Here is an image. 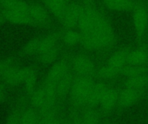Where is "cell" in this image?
Masks as SVG:
<instances>
[{
	"label": "cell",
	"instance_id": "cell-8",
	"mask_svg": "<svg viewBox=\"0 0 148 124\" xmlns=\"http://www.w3.org/2000/svg\"><path fill=\"white\" fill-rule=\"evenodd\" d=\"M98 11H99V9L96 6H95V4L84 3L83 11L80 17L78 26H77V29L80 33L90 32L92 30L95 19L96 17Z\"/></svg>",
	"mask_w": 148,
	"mask_h": 124
},
{
	"label": "cell",
	"instance_id": "cell-32",
	"mask_svg": "<svg viewBox=\"0 0 148 124\" xmlns=\"http://www.w3.org/2000/svg\"><path fill=\"white\" fill-rule=\"evenodd\" d=\"M85 3H90V4H95V0H83Z\"/></svg>",
	"mask_w": 148,
	"mask_h": 124
},
{
	"label": "cell",
	"instance_id": "cell-7",
	"mask_svg": "<svg viewBox=\"0 0 148 124\" xmlns=\"http://www.w3.org/2000/svg\"><path fill=\"white\" fill-rule=\"evenodd\" d=\"M83 8H84V3L83 4L79 3H68L64 15L61 21L65 29L77 28L80 17L83 11Z\"/></svg>",
	"mask_w": 148,
	"mask_h": 124
},
{
	"label": "cell",
	"instance_id": "cell-3",
	"mask_svg": "<svg viewBox=\"0 0 148 124\" xmlns=\"http://www.w3.org/2000/svg\"><path fill=\"white\" fill-rule=\"evenodd\" d=\"M70 69H71V66L67 59H62V60H58L49 69V71L45 78L42 86L57 97L56 85H57L58 81L67 73H69L70 71Z\"/></svg>",
	"mask_w": 148,
	"mask_h": 124
},
{
	"label": "cell",
	"instance_id": "cell-28",
	"mask_svg": "<svg viewBox=\"0 0 148 124\" xmlns=\"http://www.w3.org/2000/svg\"><path fill=\"white\" fill-rule=\"evenodd\" d=\"M29 3H28L24 0H16L6 9H10V10H16V11H21V12L29 13Z\"/></svg>",
	"mask_w": 148,
	"mask_h": 124
},
{
	"label": "cell",
	"instance_id": "cell-29",
	"mask_svg": "<svg viewBox=\"0 0 148 124\" xmlns=\"http://www.w3.org/2000/svg\"><path fill=\"white\" fill-rule=\"evenodd\" d=\"M16 0H0V7L3 9H8Z\"/></svg>",
	"mask_w": 148,
	"mask_h": 124
},
{
	"label": "cell",
	"instance_id": "cell-30",
	"mask_svg": "<svg viewBox=\"0 0 148 124\" xmlns=\"http://www.w3.org/2000/svg\"><path fill=\"white\" fill-rule=\"evenodd\" d=\"M4 98H5V91L3 85L0 83V103L3 102Z\"/></svg>",
	"mask_w": 148,
	"mask_h": 124
},
{
	"label": "cell",
	"instance_id": "cell-23",
	"mask_svg": "<svg viewBox=\"0 0 148 124\" xmlns=\"http://www.w3.org/2000/svg\"><path fill=\"white\" fill-rule=\"evenodd\" d=\"M61 38L64 44L68 47H74L80 43V38H81V34L79 31L73 29V28H68L65 29L62 35Z\"/></svg>",
	"mask_w": 148,
	"mask_h": 124
},
{
	"label": "cell",
	"instance_id": "cell-16",
	"mask_svg": "<svg viewBox=\"0 0 148 124\" xmlns=\"http://www.w3.org/2000/svg\"><path fill=\"white\" fill-rule=\"evenodd\" d=\"M101 2L107 9L116 11L134 10L140 3L138 0H101Z\"/></svg>",
	"mask_w": 148,
	"mask_h": 124
},
{
	"label": "cell",
	"instance_id": "cell-19",
	"mask_svg": "<svg viewBox=\"0 0 148 124\" xmlns=\"http://www.w3.org/2000/svg\"><path fill=\"white\" fill-rule=\"evenodd\" d=\"M108 86V85H107L106 84L101 83V82L95 83V85L92 88V91L90 92L87 106L95 107L96 105H99Z\"/></svg>",
	"mask_w": 148,
	"mask_h": 124
},
{
	"label": "cell",
	"instance_id": "cell-20",
	"mask_svg": "<svg viewBox=\"0 0 148 124\" xmlns=\"http://www.w3.org/2000/svg\"><path fill=\"white\" fill-rule=\"evenodd\" d=\"M73 73H71V70L67 73L57 83L56 85V95L57 98H63L66 97L68 94H69L72 81H73Z\"/></svg>",
	"mask_w": 148,
	"mask_h": 124
},
{
	"label": "cell",
	"instance_id": "cell-12",
	"mask_svg": "<svg viewBox=\"0 0 148 124\" xmlns=\"http://www.w3.org/2000/svg\"><path fill=\"white\" fill-rule=\"evenodd\" d=\"M128 66H148V45L141 44L134 49H131L128 57Z\"/></svg>",
	"mask_w": 148,
	"mask_h": 124
},
{
	"label": "cell",
	"instance_id": "cell-27",
	"mask_svg": "<svg viewBox=\"0 0 148 124\" xmlns=\"http://www.w3.org/2000/svg\"><path fill=\"white\" fill-rule=\"evenodd\" d=\"M16 65L15 60L13 58L8 57L0 60V79L4 75V73Z\"/></svg>",
	"mask_w": 148,
	"mask_h": 124
},
{
	"label": "cell",
	"instance_id": "cell-15",
	"mask_svg": "<svg viewBox=\"0 0 148 124\" xmlns=\"http://www.w3.org/2000/svg\"><path fill=\"white\" fill-rule=\"evenodd\" d=\"M2 13L4 16L6 21L11 23L17 25H33L32 19L29 13L10 9H3Z\"/></svg>",
	"mask_w": 148,
	"mask_h": 124
},
{
	"label": "cell",
	"instance_id": "cell-13",
	"mask_svg": "<svg viewBox=\"0 0 148 124\" xmlns=\"http://www.w3.org/2000/svg\"><path fill=\"white\" fill-rule=\"evenodd\" d=\"M120 92L121 91H119L117 88L108 86L99 104L100 107L105 111L113 110L119 104Z\"/></svg>",
	"mask_w": 148,
	"mask_h": 124
},
{
	"label": "cell",
	"instance_id": "cell-9",
	"mask_svg": "<svg viewBox=\"0 0 148 124\" xmlns=\"http://www.w3.org/2000/svg\"><path fill=\"white\" fill-rule=\"evenodd\" d=\"M130 52V47H123L114 52L108 58L106 65H108L121 75L123 70L128 66V57Z\"/></svg>",
	"mask_w": 148,
	"mask_h": 124
},
{
	"label": "cell",
	"instance_id": "cell-4",
	"mask_svg": "<svg viewBox=\"0 0 148 124\" xmlns=\"http://www.w3.org/2000/svg\"><path fill=\"white\" fill-rule=\"evenodd\" d=\"M29 94L33 105L40 110V112L54 110L57 97L49 92L42 85L39 88H35Z\"/></svg>",
	"mask_w": 148,
	"mask_h": 124
},
{
	"label": "cell",
	"instance_id": "cell-14",
	"mask_svg": "<svg viewBox=\"0 0 148 124\" xmlns=\"http://www.w3.org/2000/svg\"><path fill=\"white\" fill-rule=\"evenodd\" d=\"M25 75V67H20L16 65L9 69L4 75L2 77V79L9 85L16 86L23 83Z\"/></svg>",
	"mask_w": 148,
	"mask_h": 124
},
{
	"label": "cell",
	"instance_id": "cell-17",
	"mask_svg": "<svg viewBox=\"0 0 148 124\" xmlns=\"http://www.w3.org/2000/svg\"><path fill=\"white\" fill-rule=\"evenodd\" d=\"M125 78H126L124 81L125 87L144 90L145 87L148 85V71Z\"/></svg>",
	"mask_w": 148,
	"mask_h": 124
},
{
	"label": "cell",
	"instance_id": "cell-11",
	"mask_svg": "<svg viewBox=\"0 0 148 124\" xmlns=\"http://www.w3.org/2000/svg\"><path fill=\"white\" fill-rule=\"evenodd\" d=\"M29 15L35 26H48L50 22V17L47 9L40 3H29Z\"/></svg>",
	"mask_w": 148,
	"mask_h": 124
},
{
	"label": "cell",
	"instance_id": "cell-2",
	"mask_svg": "<svg viewBox=\"0 0 148 124\" xmlns=\"http://www.w3.org/2000/svg\"><path fill=\"white\" fill-rule=\"evenodd\" d=\"M95 83L94 77L75 75L69 91L72 102L78 106H87Z\"/></svg>",
	"mask_w": 148,
	"mask_h": 124
},
{
	"label": "cell",
	"instance_id": "cell-22",
	"mask_svg": "<svg viewBox=\"0 0 148 124\" xmlns=\"http://www.w3.org/2000/svg\"><path fill=\"white\" fill-rule=\"evenodd\" d=\"M37 80V70L33 66L25 67V75L23 85H24L26 91L31 93L35 89V85Z\"/></svg>",
	"mask_w": 148,
	"mask_h": 124
},
{
	"label": "cell",
	"instance_id": "cell-10",
	"mask_svg": "<svg viewBox=\"0 0 148 124\" xmlns=\"http://www.w3.org/2000/svg\"><path fill=\"white\" fill-rule=\"evenodd\" d=\"M143 91L144 90H140L131 87H124V89L120 92L118 105L122 109H127L133 107L141 98Z\"/></svg>",
	"mask_w": 148,
	"mask_h": 124
},
{
	"label": "cell",
	"instance_id": "cell-31",
	"mask_svg": "<svg viewBox=\"0 0 148 124\" xmlns=\"http://www.w3.org/2000/svg\"><path fill=\"white\" fill-rule=\"evenodd\" d=\"M6 21V19H5V17H4V16L3 15V13L2 12H0V26L1 25H3V23H4V22Z\"/></svg>",
	"mask_w": 148,
	"mask_h": 124
},
{
	"label": "cell",
	"instance_id": "cell-18",
	"mask_svg": "<svg viewBox=\"0 0 148 124\" xmlns=\"http://www.w3.org/2000/svg\"><path fill=\"white\" fill-rule=\"evenodd\" d=\"M47 9L61 22L66 7L69 2L67 0H42Z\"/></svg>",
	"mask_w": 148,
	"mask_h": 124
},
{
	"label": "cell",
	"instance_id": "cell-26",
	"mask_svg": "<svg viewBox=\"0 0 148 124\" xmlns=\"http://www.w3.org/2000/svg\"><path fill=\"white\" fill-rule=\"evenodd\" d=\"M79 121L82 124H98L99 115L96 111L89 110L83 114L82 119Z\"/></svg>",
	"mask_w": 148,
	"mask_h": 124
},
{
	"label": "cell",
	"instance_id": "cell-21",
	"mask_svg": "<svg viewBox=\"0 0 148 124\" xmlns=\"http://www.w3.org/2000/svg\"><path fill=\"white\" fill-rule=\"evenodd\" d=\"M58 52H59V43L52 45L42 50L38 54V58L42 64L49 65L56 61L58 55Z\"/></svg>",
	"mask_w": 148,
	"mask_h": 124
},
{
	"label": "cell",
	"instance_id": "cell-25",
	"mask_svg": "<svg viewBox=\"0 0 148 124\" xmlns=\"http://www.w3.org/2000/svg\"><path fill=\"white\" fill-rule=\"evenodd\" d=\"M41 38L42 36H38L33 38L29 42H27L23 47L22 48V54L25 55H34L38 54L41 46Z\"/></svg>",
	"mask_w": 148,
	"mask_h": 124
},
{
	"label": "cell",
	"instance_id": "cell-1",
	"mask_svg": "<svg viewBox=\"0 0 148 124\" xmlns=\"http://www.w3.org/2000/svg\"><path fill=\"white\" fill-rule=\"evenodd\" d=\"M80 34V44L87 50H106L111 48L116 43V36L114 30L103 32H84Z\"/></svg>",
	"mask_w": 148,
	"mask_h": 124
},
{
	"label": "cell",
	"instance_id": "cell-24",
	"mask_svg": "<svg viewBox=\"0 0 148 124\" xmlns=\"http://www.w3.org/2000/svg\"><path fill=\"white\" fill-rule=\"evenodd\" d=\"M119 75L121 74L118 72H116L115 70H114L108 65H104L95 71V77L101 80H110V79H114L117 78Z\"/></svg>",
	"mask_w": 148,
	"mask_h": 124
},
{
	"label": "cell",
	"instance_id": "cell-6",
	"mask_svg": "<svg viewBox=\"0 0 148 124\" xmlns=\"http://www.w3.org/2000/svg\"><path fill=\"white\" fill-rule=\"evenodd\" d=\"M70 66L75 75L95 77L96 69L92 60L87 55L78 54L75 56Z\"/></svg>",
	"mask_w": 148,
	"mask_h": 124
},
{
	"label": "cell",
	"instance_id": "cell-5",
	"mask_svg": "<svg viewBox=\"0 0 148 124\" xmlns=\"http://www.w3.org/2000/svg\"><path fill=\"white\" fill-rule=\"evenodd\" d=\"M133 21L138 42H141L148 32V7L140 1L139 4L133 10Z\"/></svg>",
	"mask_w": 148,
	"mask_h": 124
}]
</instances>
